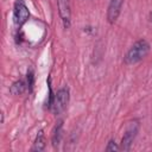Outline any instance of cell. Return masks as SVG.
Returning a JSON list of instances; mask_svg holds the SVG:
<instances>
[{
  "label": "cell",
  "mask_w": 152,
  "mask_h": 152,
  "mask_svg": "<svg viewBox=\"0 0 152 152\" xmlns=\"http://www.w3.org/2000/svg\"><path fill=\"white\" fill-rule=\"evenodd\" d=\"M62 128H63V121L59 120L56 124V126H55V128L52 131V135H51V140H52L53 147H57L59 145L61 140H62V132H63Z\"/></svg>",
  "instance_id": "obj_7"
},
{
  "label": "cell",
  "mask_w": 152,
  "mask_h": 152,
  "mask_svg": "<svg viewBox=\"0 0 152 152\" xmlns=\"http://www.w3.org/2000/svg\"><path fill=\"white\" fill-rule=\"evenodd\" d=\"M68 103H69V89L64 87V88H61L53 96L52 104H51V109L53 114L56 115L61 114L66 108Z\"/></svg>",
  "instance_id": "obj_3"
},
{
  "label": "cell",
  "mask_w": 152,
  "mask_h": 152,
  "mask_svg": "<svg viewBox=\"0 0 152 152\" xmlns=\"http://www.w3.org/2000/svg\"><path fill=\"white\" fill-rule=\"evenodd\" d=\"M119 150H120V146L116 145L115 140L110 139V140L108 141L107 146H106V151H108V152H114V151H119Z\"/></svg>",
  "instance_id": "obj_10"
},
{
  "label": "cell",
  "mask_w": 152,
  "mask_h": 152,
  "mask_svg": "<svg viewBox=\"0 0 152 152\" xmlns=\"http://www.w3.org/2000/svg\"><path fill=\"white\" fill-rule=\"evenodd\" d=\"M150 20H151V21H152V12H151V13H150Z\"/></svg>",
  "instance_id": "obj_13"
},
{
  "label": "cell",
  "mask_w": 152,
  "mask_h": 152,
  "mask_svg": "<svg viewBox=\"0 0 152 152\" xmlns=\"http://www.w3.org/2000/svg\"><path fill=\"white\" fill-rule=\"evenodd\" d=\"M45 146H46V140H45L44 133H43V131H39L37 137H36V139H34V142H33V146H32L31 151L40 152V151L45 150Z\"/></svg>",
  "instance_id": "obj_8"
},
{
  "label": "cell",
  "mask_w": 152,
  "mask_h": 152,
  "mask_svg": "<svg viewBox=\"0 0 152 152\" xmlns=\"http://www.w3.org/2000/svg\"><path fill=\"white\" fill-rule=\"evenodd\" d=\"M124 0H110L107 8V20L109 24H114L120 15Z\"/></svg>",
  "instance_id": "obj_6"
},
{
  "label": "cell",
  "mask_w": 152,
  "mask_h": 152,
  "mask_svg": "<svg viewBox=\"0 0 152 152\" xmlns=\"http://www.w3.org/2000/svg\"><path fill=\"white\" fill-rule=\"evenodd\" d=\"M28 18H30V11L26 4L23 0H17L13 7V20L15 25L18 26L24 25L28 20Z\"/></svg>",
  "instance_id": "obj_4"
},
{
  "label": "cell",
  "mask_w": 152,
  "mask_h": 152,
  "mask_svg": "<svg viewBox=\"0 0 152 152\" xmlns=\"http://www.w3.org/2000/svg\"><path fill=\"white\" fill-rule=\"evenodd\" d=\"M57 7H58V13L62 19L64 28H69L71 23L70 0H57Z\"/></svg>",
  "instance_id": "obj_5"
},
{
  "label": "cell",
  "mask_w": 152,
  "mask_h": 152,
  "mask_svg": "<svg viewBox=\"0 0 152 152\" xmlns=\"http://www.w3.org/2000/svg\"><path fill=\"white\" fill-rule=\"evenodd\" d=\"M26 89V84L23 80H18L15 82H13V84L10 88V91L12 95H21Z\"/></svg>",
  "instance_id": "obj_9"
},
{
  "label": "cell",
  "mask_w": 152,
  "mask_h": 152,
  "mask_svg": "<svg viewBox=\"0 0 152 152\" xmlns=\"http://www.w3.org/2000/svg\"><path fill=\"white\" fill-rule=\"evenodd\" d=\"M33 83H34V75H33V71H32V70H28V71H27V88H28L30 91H31L32 88H33Z\"/></svg>",
  "instance_id": "obj_11"
},
{
  "label": "cell",
  "mask_w": 152,
  "mask_h": 152,
  "mask_svg": "<svg viewBox=\"0 0 152 152\" xmlns=\"http://www.w3.org/2000/svg\"><path fill=\"white\" fill-rule=\"evenodd\" d=\"M138 131H139V121L138 120H133L128 124L126 131H125V134L121 139V144H120V150L122 151H129L131 150V146L138 134Z\"/></svg>",
  "instance_id": "obj_2"
},
{
  "label": "cell",
  "mask_w": 152,
  "mask_h": 152,
  "mask_svg": "<svg viewBox=\"0 0 152 152\" xmlns=\"http://www.w3.org/2000/svg\"><path fill=\"white\" fill-rule=\"evenodd\" d=\"M1 124H4V113H1Z\"/></svg>",
  "instance_id": "obj_12"
},
{
  "label": "cell",
  "mask_w": 152,
  "mask_h": 152,
  "mask_svg": "<svg viewBox=\"0 0 152 152\" xmlns=\"http://www.w3.org/2000/svg\"><path fill=\"white\" fill-rule=\"evenodd\" d=\"M148 52H150V44L147 43V40H145V39L137 40L129 48V50L126 52V55L124 57V63L127 65L135 64V63L142 61L147 56Z\"/></svg>",
  "instance_id": "obj_1"
}]
</instances>
